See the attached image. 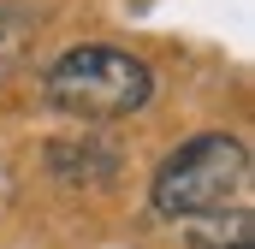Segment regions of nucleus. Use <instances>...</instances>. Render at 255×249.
<instances>
[{"label":"nucleus","instance_id":"f257e3e1","mask_svg":"<svg viewBox=\"0 0 255 249\" xmlns=\"http://www.w3.org/2000/svg\"><path fill=\"white\" fill-rule=\"evenodd\" d=\"M148 65L119 48H71L48 71V101L71 119H125L148 101Z\"/></svg>","mask_w":255,"mask_h":249},{"label":"nucleus","instance_id":"f03ea898","mask_svg":"<svg viewBox=\"0 0 255 249\" xmlns=\"http://www.w3.org/2000/svg\"><path fill=\"white\" fill-rule=\"evenodd\" d=\"M244 178H250V148L238 136H196L166 154L154 178V208L166 220H196L226 208V196H238Z\"/></svg>","mask_w":255,"mask_h":249}]
</instances>
